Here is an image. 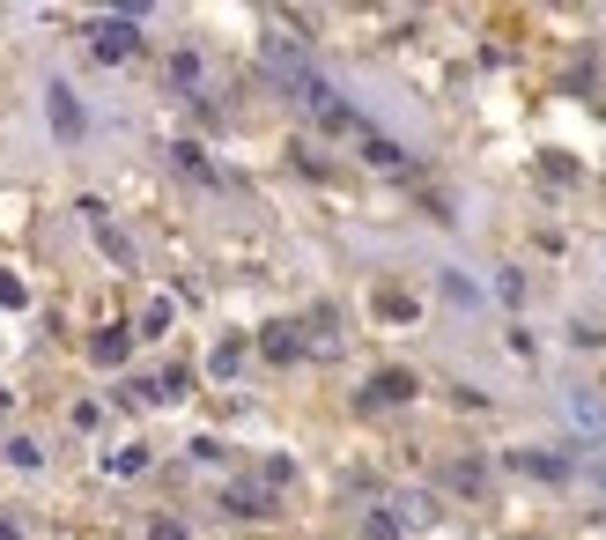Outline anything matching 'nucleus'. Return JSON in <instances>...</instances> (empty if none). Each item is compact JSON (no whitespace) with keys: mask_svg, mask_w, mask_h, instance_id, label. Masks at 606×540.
<instances>
[{"mask_svg":"<svg viewBox=\"0 0 606 540\" xmlns=\"http://www.w3.org/2000/svg\"><path fill=\"white\" fill-rule=\"evenodd\" d=\"M45 97H52V126H60V134L74 141V134H82V111H74V89H67V82H52Z\"/></svg>","mask_w":606,"mask_h":540,"instance_id":"f03ea898","label":"nucleus"},{"mask_svg":"<svg viewBox=\"0 0 606 540\" xmlns=\"http://www.w3.org/2000/svg\"><path fill=\"white\" fill-rule=\"evenodd\" d=\"M570 422H577V430H592V437L606 430V415H599V400H570Z\"/></svg>","mask_w":606,"mask_h":540,"instance_id":"20e7f679","label":"nucleus"},{"mask_svg":"<svg viewBox=\"0 0 606 540\" xmlns=\"http://www.w3.org/2000/svg\"><path fill=\"white\" fill-rule=\"evenodd\" d=\"M510 467H525V474H540V481H562V459L555 452H518Z\"/></svg>","mask_w":606,"mask_h":540,"instance_id":"7ed1b4c3","label":"nucleus"},{"mask_svg":"<svg viewBox=\"0 0 606 540\" xmlns=\"http://www.w3.org/2000/svg\"><path fill=\"white\" fill-rule=\"evenodd\" d=\"M267 356H281V363L296 356V326H274V333H267Z\"/></svg>","mask_w":606,"mask_h":540,"instance_id":"0eeeda50","label":"nucleus"},{"mask_svg":"<svg viewBox=\"0 0 606 540\" xmlns=\"http://www.w3.org/2000/svg\"><path fill=\"white\" fill-rule=\"evenodd\" d=\"M97 363H126V333H104V341H97Z\"/></svg>","mask_w":606,"mask_h":540,"instance_id":"6e6552de","label":"nucleus"},{"mask_svg":"<svg viewBox=\"0 0 606 540\" xmlns=\"http://www.w3.org/2000/svg\"><path fill=\"white\" fill-rule=\"evenodd\" d=\"M444 296H451V304H481V289H473L466 274H444Z\"/></svg>","mask_w":606,"mask_h":540,"instance_id":"423d86ee","label":"nucleus"},{"mask_svg":"<svg viewBox=\"0 0 606 540\" xmlns=\"http://www.w3.org/2000/svg\"><path fill=\"white\" fill-rule=\"evenodd\" d=\"M414 393V378H400V370H392V378H377L370 385V400H407Z\"/></svg>","mask_w":606,"mask_h":540,"instance_id":"39448f33","label":"nucleus"},{"mask_svg":"<svg viewBox=\"0 0 606 540\" xmlns=\"http://www.w3.org/2000/svg\"><path fill=\"white\" fill-rule=\"evenodd\" d=\"M97 60H134V23H97Z\"/></svg>","mask_w":606,"mask_h":540,"instance_id":"f257e3e1","label":"nucleus"}]
</instances>
